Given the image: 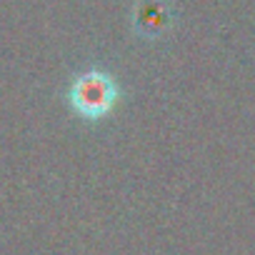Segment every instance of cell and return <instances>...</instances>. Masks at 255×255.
I'll list each match as a JSON object with an SVG mask.
<instances>
[{"label": "cell", "instance_id": "cell-1", "mask_svg": "<svg viewBox=\"0 0 255 255\" xmlns=\"http://www.w3.org/2000/svg\"><path fill=\"white\" fill-rule=\"evenodd\" d=\"M73 100H75V108L85 115H103L115 95H113V83L103 75V73H88L83 75L75 88H73Z\"/></svg>", "mask_w": 255, "mask_h": 255}]
</instances>
